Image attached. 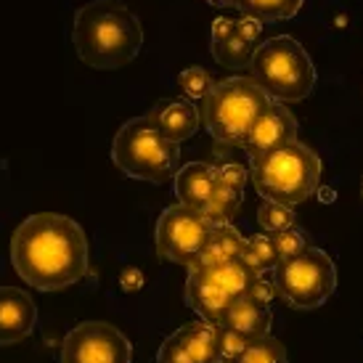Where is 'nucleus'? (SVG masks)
<instances>
[{"instance_id":"f257e3e1","label":"nucleus","mask_w":363,"mask_h":363,"mask_svg":"<svg viewBox=\"0 0 363 363\" xmlns=\"http://www.w3.org/2000/svg\"><path fill=\"white\" fill-rule=\"evenodd\" d=\"M11 265L32 289H67L85 279L91 268L88 236L67 215L35 212L11 236Z\"/></svg>"},{"instance_id":"f03ea898","label":"nucleus","mask_w":363,"mask_h":363,"mask_svg":"<svg viewBox=\"0 0 363 363\" xmlns=\"http://www.w3.org/2000/svg\"><path fill=\"white\" fill-rule=\"evenodd\" d=\"M72 43L93 69H120L141 53L143 27L120 0H91L74 13Z\"/></svg>"},{"instance_id":"7ed1b4c3","label":"nucleus","mask_w":363,"mask_h":363,"mask_svg":"<svg viewBox=\"0 0 363 363\" xmlns=\"http://www.w3.org/2000/svg\"><path fill=\"white\" fill-rule=\"evenodd\" d=\"M321 157L303 141L281 143L279 149L250 160V183L265 202L297 207L315 194L321 183Z\"/></svg>"},{"instance_id":"20e7f679","label":"nucleus","mask_w":363,"mask_h":363,"mask_svg":"<svg viewBox=\"0 0 363 363\" xmlns=\"http://www.w3.org/2000/svg\"><path fill=\"white\" fill-rule=\"evenodd\" d=\"M252 80L273 101H303L315 88V64L292 35H273L252 56Z\"/></svg>"},{"instance_id":"39448f33","label":"nucleus","mask_w":363,"mask_h":363,"mask_svg":"<svg viewBox=\"0 0 363 363\" xmlns=\"http://www.w3.org/2000/svg\"><path fill=\"white\" fill-rule=\"evenodd\" d=\"M111 162L128 178L146 183H164L178 172L181 143L170 141L152 125L149 117H133L111 141Z\"/></svg>"},{"instance_id":"423d86ee","label":"nucleus","mask_w":363,"mask_h":363,"mask_svg":"<svg viewBox=\"0 0 363 363\" xmlns=\"http://www.w3.org/2000/svg\"><path fill=\"white\" fill-rule=\"evenodd\" d=\"M271 101L252 77H228L215 82L199 114L215 141L223 146H242L244 135Z\"/></svg>"},{"instance_id":"0eeeda50","label":"nucleus","mask_w":363,"mask_h":363,"mask_svg":"<svg viewBox=\"0 0 363 363\" xmlns=\"http://www.w3.org/2000/svg\"><path fill=\"white\" fill-rule=\"evenodd\" d=\"M273 281L279 297L297 311H315L337 292V265L321 247H308L292 260L273 268Z\"/></svg>"},{"instance_id":"6e6552de","label":"nucleus","mask_w":363,"mask_h":363,"mask_svg":"<svg viewBox=\"0 0 363 363\" xmlns=\"http://www.w3.org/2000/svg\"><path fill=\"white\" fill-rule=\"evenodd\" d=\"M212 225L215 223L204 212H196L191 207H183V204H172L162 212L157 228H154L157 255L162 260L189 268L196 260V255L202 252Z\"/></svg>"},{"instance_id":"1a4fd4ad","label":"nucleus","mask_w":363,"mask_h":363,"mask_svg":"<svg viewBox=\"0 0 363 363\" xmlns=\"http://www.w3.org/2000/svg\"><path fill=\"white\" fill-rule=\"evenodd\" d=\"M61 363H133V345L104 321H82L64 337Z\"/></svg>"},{"instance_id":"9d476101","label":"nucleus","mask_w":363,"mask_h":363,"mask_svg":"<svg viewBox=\"0 0 363 363\" xmlns=\"http://www.w3.org/2000/svg\"><path fill=\"white\" fill-rule=\"evenodd\" d=\"M262 21L239 13V16H218L210 27V53L225 69H247L260 45Z\"/></svg>"},{"instance_id":"9b49d317","label":"nucleus","mask_w":363,"mask_h":363,"mask_svg":"<svg viewBox=\"0 0 363 363\" xmlns=\"http://www.w3.org/2000/svg\"><path fill=\"white\" fill-rule=\"evenodd\" d=\"M157 363H220V326L191 321L164 337Z\"/></svg>"},{"instance_id":"f8f14e48","label":"nucleus","mask_w":363,"mask_h":363,"mask_svg":"<svg viewBox=\"0 0 363 363\" xmlns=\"http://www.w3.org/2000/svg\"><path fill=\"white\" fill-rule=\"evenodd\" d=\"M297 138H300V125L294 120V114L281 101H271L255 120L250 133L244 135L242 149L250 160H255V157L279 149L281 143L297 141Z\"/></svg>"},{"instance_id":"ddd939ff","label":"nucleus","mask_w":363,"mask_h":363,"mask_svg":"<svg viewBox=\"0 0 363 363\" xmlns=\"http://www.w3.org/2000/svg\"><path fill=\"white\" fill-rule=\"evenodd\" d=\"M247 183H250V167L236 164V162L218 164L215 189H212L210 202L204 207V215H207L215 225L231 223L233 215L239 212V207H242V202H244V189H247Z\"/></svg>"},{"instance_id":"4468645a","label":"nucleus","mask_w":363,"mask_h":363,"mask_svg":"<svg viewBox=\"0 0 363 363\" xmlns=\"http://www.w3.org/2000/svg\"><path fill=\"white\" fill-rule=\"evenodd\" d=\"M38 308L24 289L0 286V345H16L35 332Z\"/></svg>"},{"instance_id":"2eb2a0df","label":"nucleus","mask_w":363,"mask_h":363,"mask_svg":"<svg viewBox=\"0 0 363 363\" xmlns=\"http://www.w3.org/2000/svg\"><path fill=\"white\" fill-rule=\"evenodd\" d=\"M146 117L152 120L157 130L164 133L175 143L189 141L191 135H196L199 122H202L199 106L191 104L189 99H162V101L154 104Z\"/></svg>"},{"instance_id":"dca6fc26","label":"nucleus","mask_w":363,"mask_h":363,"mask_svg":"<svg viewBox=\"0 0 363 363\" xmlns=\"http://www.w3.org/2000/svg\"><path fill=\"white\" fill-rule=\"evenodd\" d=\"M215 175H218V164H210V162H189L178 167V172L172 175V191L178 204L204 212L215 189Z\"/></svg>"},{"instance_id":"f3484780","label":"nucleus","mask_w":363,"mask_h":363,"mask_svg":"<svg viewBox=\"0 0 363 363\" xmlns=\"http://www.w3.org/2000/svg\"><path fill=\"white\" fill-rule=\"evenodd\" d=\"M233 303L231 294H225L218 289L212 281H207L202 273L189 271L186 276V305L196 311L199 321H207L212 326H220L223 315L228 311V305Z\"/></svg>"},{"instance_id":"a211bd4d","label":"nucleus","mask_w":363,"mask_h":363,"mask_svg":"<svg viewBox=\"0 0 363 363\" xmlns=\"http://www.w3.org/2000/svg\"><path fill=\"white\" fill-rule=\"evenodd\" d=\"M271 323H273L271 308L252 300L250 294H242V297H236V300L228 305V311L223 315L220 326L223 329L244 334V337H250V340H257V337L271 334Z\"/></svg>"},{"instance_id":"6ab92c4d","label":"nucleus","mask_w":363,"mask_h":363,"mask_svg":"<svg viewBox=\"0 0 363 363\" xmlns=\"http://www.w3.org/2000/svg\"><path fill=\"white\" fill-rule=\"evenodd\" d=\"M244 244H247V236L236 231V225H231V223L212 225L202 252L196 255V260L189 268H207V265H220V262L236 260V257H242Z\"/></svg>"},{"instance_id":"aec40b11","label":"nucleus","mask_w":363,"mask_h":363,"mask_svg":"<svg viewBox=\"0 0 363 363\" xmlns=\"http://www.w3.org/2000/svg\"><path fill=\"white\" fill-rule=\"evenodd\" d=\"M305 0H239L236 9L262 21V24H273V21H289L303 11Z\"/></svg>"},{"instance_id":"412c9836","label":"nucleus","mask_w":363,"mask_h":363,"mask_svg":"<svg viewBox=\"0 0 363 363\" xmlns=\"http://www.w3.org/2000/svg\"><path fill=\"white\" fill-rule=\"evenodd\" d=\"M239 260L252 268L257 276H265V273H273V268L279 265V257H276V247H273V239L268 233H255L247 239L242 250V257Z\"/></svg>"},{"instance_id":"4be33fe9","label":"nucleus","mask_w":363,"mask_h":363,"mask_svg":"<svg viewBox=\"0 0 363 363\" xmlns=\"http://www.w3.org/2000/svg\"><path fill=\"white\" fill-rule=\"evenodd\" d=\"M175 82L181 88L183 99H189L191 104H204V99L215 88V77L204 67H186V69L178 72Z\"/></svg>"},{"instance_id":"5701e85b","label":"nucleus","mask_w":363,"mask_h":363,"mask_svg":"<svg viewBox=\"0 0 363 363\" xmlns=\"http://www.w3.org/2000/svg\"><path fill=\"white\" fill-rule=\"evenodd\" d=\"M233 363H289V358H286V347L276 337L265 334V337L250 340L244 353Z\"/></svg>"},{"instance_id":"b1692460","label":"nucleus","mask_w":363,"mask_h":363,"mask_svg":"<svg viewBox=\"0 0 363 363\" xmlns=\"http://www.w3.org/2000/svg\"><path fill=\"white\" fill-rule=\"evenodd\" d=\"M257 225H260V231L268 233V236L284 231V228H292V225H297L294 207L276 204V202H262L260 207H257Z\"/></svg>"},{"instance_id":"393cba45","label":"nucleus","mask_w":363,"mask_h":363,"mask_svg":"<svg viewBox=\"0 0 363 363\" xmlns=\"http://www.w3.org/2000/svg\"><path fill=\"white\" fill-rule=\"evenodd\" d=\"M273 247H276V257L279 262L292 260L300 252H305L311 247V236L300 228V225H292V228H284V231L273 233Z\"/></svg>"},{"instance_id":"a878e982","label":"nucleus","mask_w":363,"mask_h":363,"mask_svg":"<svg viewBox=\"0 0 363 363\" xmlns=\"http://www.w3.org/2000/svg\"><path fill=\"white\" fill-rule=\"evenodd\" d=\"M250 342V337H244L239 332L223 329L220 326V363H233L244 353V347Z\"/></svg>"},{"instance_id":"bb28decb","label":"nucleus","mask_w":363,"mask_h":363,"mask_svg":"<svg viewBox=\"0 0 363 363\" xmlns=\"http://www.w3.org/2000/svg\"><path fill=\"white\" fill-rule=\"evenodd\" d=\"M247 294H250L252 300H257V303H262V305H268V308H271L273 300L279 297V289H276V281H273V279H265V276H260V279L250 286V292H247Z\"/></svg>"},{"instance_id":"cd10ccee","label":"nucleus","mask_w":363,"mask_h":363,"mask_svg":"<svg viewBox=\"0 0 363 363\" xmlns=\"http://www.w3.org/2000/svg\"><path fill=\"white\" fill-rule=\"evenodd\" d=\"M210 6H239V0H207Z\"/></svg>"},{"instance_id":"c85d7f7f","label":"nucleus","mask_w":363,"mask_h":363,"mask_svg":"<svg viewBox=\"0 0 363 363\" xmlns=\"http://www.w3.org/2000/svg\"><path fill=\"white\" fill-rule=\"evenodd\" d=\"M361 196H363V181H361Z\"/></svg>"}]
</instances>
